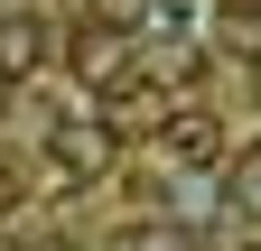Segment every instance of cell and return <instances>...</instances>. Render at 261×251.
I'll return each mask as SVG.
<instances>
[{
  "mask_svg": "<svg viewBox=\"0 0 261 251\" xmlns=\"http://www.w3.org/2000/svg\"><path fill=\"white\" fill-rule=\"evenodd\" d=\"M38 66V28L28 19H0V75H28Z\"/></svg>",
  "mask_w": 261,
  "mask_h": 251,
  "instance_id": "cell-4",
  "label": "cell"
},
{
  "mask_svg": "<svg viewBox=\"0 0 261 251\" xmlns=\"http://www.w3.org/2000/svg\"><path fill=\"white\" fill-rule=\"evenodd\" d=\"M0 251H10V233H0Z\"/></svg>",
  "mask_w": 261,
  "mask_h": 251,
  "instance_id": "cell-8",
  "label": "cell"
},
{
  "mask_svg": "<svg viewBox=\"0 0 261 251\" xmlns=\"http://www.w3.org/2000/svg\"><path fill=\"white\" fill-rule=\"evenodd\" d=\"M233 214H243V224H261V140L233 159Z\"/></svg>",
  "mask_w": 261,
  "mask_h": 251,
  "instance_id": "cell-3",
  "label": "cell"
},
{
  "mask_svg": "<svg viewBox=\"0 0 261 251\" xmlns=\"http://www.w3.org/2000/svg\"><path fill=\"white\" fill-rule=\"evenodd\" d=\"M75 75H84V84H103V93L130 84V75H121V38H112V28H93V19L75 28Z\"/></svg>",
  "mask_w": 261,
  "mask_h": 251,
  "instance_id": "cell-2",
  "label": "cell"
},
{
  "mask_svg": "<svg viewBox=\"0 0 261 251\" xmlns=\"http://www.w3.org/2000/svg\"><path fill=\"white\" fill-rule=\"evenodd\" d=\"M224 19H233V28H243V19H261V0H224Z\"/></svg>",
  "mask_w": 261,
  "mask_h": 251,
  "instance_id": "cell-6",
  "label": "cell"
},
{
  "mask_svg": "<svg viewBox=\"0 0 261 251\" xmlns=\"http://www.w3.org/2000/svg\"><path fill=\"white\" fill-rule=\"evenodd\" d=\"M140 19H159V0H93V28H112V38L140 28Z\"/></svg>",
  "mask_w": 261,
  "mask_h": 251,
  "instance_id": "cell-5",
  "label": "cell"
},
{
  "mask_svg": "<svg viewBox=\"0 0 261 251\" xmlns=\"http://www.w3.org/2000/svg\"><path fill=\"white\" fill-rule=\"evenodd\" d=\"M0 214H10V177H0Z\"/></svg>",
  "mask_w": 261,
  "mask_h": 251,
  "instance_id": "cell-7",
  "label": "cell"
},
{
  "mask_svg": "<svg viewBox=\"0 0 261 251\" xmlns=\"http://www.w3.org/2000/svg\"><path fill=\"white\" fill-rule=\"evenodd\" d=\"M159 159H177V168H215V159H224V121H215V112H168Z\"/></svg>",
  "mask_w": 261,
  "mask_h": 251,
  "instance_id": "cell-1",
  "label": "cell"
}]
</instances>
